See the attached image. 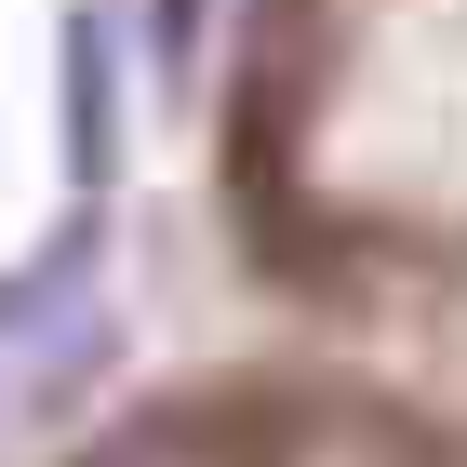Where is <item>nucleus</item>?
Wrapping results in <instances>:
<instances>
[{"label": "nucleus", "instance_id": "nucleus-1", "mask_svg": "<svg viewBox=\"0 0 467 467\" xmlns=\"http://www.w3.org/2000/svg\"><path fill=\"white\" fill-rule=\"evenodd\" d=\"M108 147H120V108H108V40L67 27V174L108 187Z\"/></svg>", "mask_w": 467, "mask_h": 467}, {"label": "nucleus", "instance_id": "nucleus-2", "mask_svg": "<svg viewBox=\"0 0 467 467\" xmlns=\"http://www.w3.org/2000/svg\"><path fill=\"white\" fill-rule=\"evenodd\" d=\"M201 40V0H161V54H187Z\"/></svg>", "mask_w": 467, "mask_h": 467}]
</instances>
